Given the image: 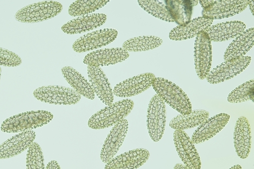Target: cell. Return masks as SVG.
Wrapping results in <instances>:
<instances>
[{"label": "cell", "instance_id": "obj_1", "mask_svg": "<svg viewBox=\"0 0 254 169\" xmlns=\"http://www.w3.org/2000/svg\"><path fill=\"white\" fill-rule=\"evenodd\" d=\"M152 86L164 102L182 115H188L192 111L191 102L176 84L164 78H155Z\"/></svg>", "mask_w": 254, "mask_h": 169}, {"label": "cell", "instance_id": "obj_2", "mask_svg": "<svg viewBox=\"0 0 254 169\" xmlns=\"http://www.w3.org/2000/svg\"><path fill=\"white\" fill-rule=\"evenodd\" d=\"M53 117L51 113L45 111L23 113L4 121L1 129L8 133L31 131L48 124Z\"/></svg>", "mask_w": 254, "mask_h": 169}, {"label": "cell", "instance_id": "obj_3", "mask_svg": "<svg viewBox=\"0 0 254 169\" xmlns=\"http://www.w3.org/2000/svg\"><path fill=\"white\" fill-rule=\"evenodd\" d=\"M134 107V102L127 99L119 101L100 110L89 120L88 125L94 129L110 127L124 120Z\"/></svg>", "mask_w": 254, "mask_h": 169}, {"label": "cell", "instance_id": "obj_4", "mask_svg": "<svg viewBox=\"0 0 254 169\" xmlns=\"http://www.w3.org/2000/svg\"><path fill=\"white\" fill-rule=\"evenodd\" d=\"M62 5L54 1H46L29 5L19 10L15 18L18 22L31 24L43 22L61 13Z\"/></svg>", "mask_w": 254, "mask_h": 169}, {"label": "cell", "instance_id": "obj_5", "mask_svg": "<svg viewBox=\"0 0 254 169\" xmlns=\"http://www.w3.org/2000/svg\"><path fill=\"white\" fill-rule=\"evenodd\" d=\"M203 8V17L211 19H221L236 15L244 11L248 5L247 0L199 1Z\"/></svg>", "mask_w": 254, "mask_h": 169}, {"label": "cell", "instance_id": "obj_6", "mask_svg": "<svg viewBox=\"0 0 254 169\" xmlns=\"http://www.w3.org/2000/svg\"><path fill=\"white\" fill-rule=\"evenodd\" d=\"M165 102L158 94L151 99L147 114V126L151 139L158 142L163 137L166 125Z\"/></svg>", "mask_w": 254, "mask_h": 169}, {"label": "cell", "instance_id": "obj_7", "mask_svg": "<svg viewBox=\"0 0 254 169\" xmlns=\"http://www.w3.org/2000/svg\"><path fill=\"white\" fill-rule=\"evenodd\" d=\"M194 60L196 73L201 80L206 79L212 62V46L210 39L205 31L196 36L194 45Z\"/></svg>", "mask_w": 254, "mask_h": 169}, {"label": "cell", "instance_id": "obj_8", "mask_svg": "<svg viewBox=\"0 0 254 169\" xmlns=\"http://www.w3.org/2000/svg\"><path fill=\"white\" fill-rule=\"evenodd\" d=\"M33 94L39 100L54 104H74L81 99V95L74 89L59 86L42 87Z\"/></svg>", "mask_w": 254, "mask_h": 169}, {"label": "cell", "instance_id": "obj_9", "mask_svg": "<svg viewBox=\"0 0 254 169\" xmlns=\"http://www.w3.org/2000/svg\"><path fill=\"white\" fill-rule=\"evenodd\" d=\"M251 61L250 56H243L225 61L210 71L206 79L211 84H216L229 80L243 72L249 66Z\"/></svg>", "mask_w": 254, "mask_h": 169}, {"label": "cell", "instance_id": "obj_10", "mask_svg": "<svg viewBox=\"0 0 254 169\" xmlns=\"http://www.w3.org/2000/svg\"><path fill=\"white\" fill-rule=\"evenodd\" d=\"M118 35V32L114 29L96 31L80 37L76 41L72 47L78 53L93 50L110 44Z\"/></svg>", "mask_w": 254, "mask_h": 169}, {"label": "cell", "instance_id": "obj_11", "mask_svg": "<svg viewBox=\"0 0 254 169\" xmlns=\"http://www.w3.org/2000/svg\"><path fill=\"white\" fill-rule=\"evenodd\" d=\"M174 140L179 157L189 169H200L201 163L194 144L184 130H176Z\"/></svg>", "mask_w": 254, "mask_h": 169}, {"label": "cell", "instance_id": "obj_12", "mask_svg": "<svg viewBox=\"0 0 254 169\" xmlns=\"http://www.w3.org/2000/svg\"><path fill=\"white\" fill-rule=\"evenodd\" d=\"M128 123L124 119L116 124L106 139L101 153V159L104 163L112 160L118 152L126 136Z\"/></svg>", "mask_w": 254, "mask_h": 169}, {"label": "cell", "instance_id": "obj_13", "mask_svg": "<svg viewBox=\"0 0 254 169\" xmlns=\"http://www.w3.org/2000/svg\"><path fill=\"white\" fill-rule=\"evenodd\" d=\"M152 73H145L125 80L118 84L114 93L120 97H128L139 94L152 85L155 78Z\"/></svg>", "mask_w": 254, "mask_h": 169}, {"label": "cell", "instance_id": "obj_14", "mask_svg": "<svg viewBox=\"0 0 254 169\" xmlns=\"http://www.w3.org/2000/svg\"><path fill=\"white\" fill-rule=\"evenodd\" d=\"M129 56L128 52L123 48L103 49L88 54L84 58L83 63L88 66H108L122 62Z\"/></svg>", "mask_w": 254, "mask_h": 169}, {"label": "cell", "instance_id": "obj_15", "mask_svg": "<svg viewBox=\"0 0 254 169\" xmlns=\"http://www.w3.org/2000/svg\"><path fill=\"white\" fill-rule=\"evenodd\" d=\"M230 116L221 113L206 120L194 132L192 141L194 144L201 143L214 137L227 125Z\"/></svg>", "mask_w": 254, "mask_h": 169}, {"label": "cell", "instance_id": "obj_16", "mask_svg": "<svg viewBox=\"0 0 254 169\" xmlns=\"http://www.w3.org/2000/svg\"><path fill=\"white\" fill-rule=\"evenodd\" d=\"M33 131L19 133L0 145V159H6L22 153L29 148L35 139Z\"/></svg>", "mask_w": 254, "mask_h": 169}, {"label": "cell", "instance_id": "obj_17", "mask_svg": "<svg viewBox=\"0 0 254 169\" xmlns=\"http://www.w3.org/2000/svg\"><path fill=\"white\" fill-rule=\"evenodd\" d=\"M88 73L93 91L104 104L110 106L114 101V93L104 73L100 67L88 66Z\"/></svg>", "mask_w": 254, "mask_h": 169}, {"label": "cell", "instance_id": "obj_18", "mask_svg": "<svg viewBox=\"0 0 254 169\" xmlns=\"http://www.w3.org/2000/svg\"><path fill=\"white\" fill-rule=\"evenodd\" d=\"M148 151L139 149L125 153L113 158L107 165L105 169H136L149 159Z\"/></svg>", "mask_w": 254, "mask_h": 169}, {"label": "cell", "instance_id": "obj_19", "mask_svg": "<svg viewBox=\"0 0 254 169\" xmlns=\"http://www.w3.org/2000/svg\"><path fill=\"white\" fill-rule=\"evenodd\" d=\"M104 14L95 13L84 15L64 25L62 30L67 34H77L90 31L102 26L107 21Z\"/></svg>", "mask_w": 254, "mask_h": 169}, {"label": "cell", "instance_id": "obj_20", "mask_svg": "<svg viewBox=\"0 0 254 169\" xmlns=\"http://www.w3.org/2000/svg\"><path fill=\"white\" fill-rule=\"evenodd\" d=\"M213 23V20L203 16L195 18L185 25L173 29L169 33V38L176 41L193 38L200 32L205 31Z\"/></svg>", "mask_w": 254, "mask_h": 169}, {"label": "cell", "instance_id": "obj_21", "mask_svg": "<svg viewBox=\"0 0 254 169\" xmlns=\"http://www.w3.org/2000/svg\"><path fill=\"white\" fill-rule=\"evenodd\" d=\"M251 131L248 120L245 117L237 121L234 133L236 153L242 159L248 157L251 149Z\"/></svg>", "mask_w": 254, "mask_h": 169}, {"label": "cell", "instance_id": "obj_22", "mask_svg": "<svg viewBox=\"0 0 254 169\" xmlns=\"http://www.w3.org/2000/svg\"><path fill=\"white\" fill-rule=\"evenodd\" d=\"M246 27L240 21H231L210 26L204 31L211 41L219 42L236 38L245 31Z\"/></svg>", "mask_w": 254, "mask_h": 169}, {"label": "cell", "instance_id": "obj_23", "mask_svg": "<svg viewBox=\"0 0 254 169\" xmlns=\"http://www.w3.org/2000/svg\"><path fill=\"white\" fill-rule=\"evenodd\" d=\"M254 28L249 29L239 35L227 48L224 56L225 61L243 56L254 46Z\"/></svg>", "mask_w": 254, "mask_h": 169}, {"label": "cell", "instance_id": "obj_24", "mask_svg": "<svg viewBox=\"0 0 254 169\" xmlns=\"http://www.w3.org/2000/svg\"><path fill=\"white\" fill-rule=\"evenodd\" d=\"M167 8L174 22L182 26L190 21L193 7L197 5L198 1H165Z\"/></svg>", "mask_w": 254, "mask_h": 169}, {"label": "cell", "instance_id": "obj_25", "mask_svg": "<svg viewBox=\"0 0 254 169\" xmlns=\"http://www.w3.org/2000/svg\"><path fill=\"white\" fill-rule=\"evenodd\" d=\"M66 80L79 94L88 99H94L95 94L89 82L80 74L70 67L62 69Z\"/></svg>", "mask_w": 254, "mask_h": 169}, {"label": "cell", "instance_id": "obj_26", "mask_svg": "<svg viewBox=\"0 0 254 169\" xmlns=\"http://www.w3.org/2000/svg\"><path fill=\"white\" fill-rule=\"evenodd\" d=\"M209 113L204 110H195L188 115H180L174 118L169 126L176 130H184L200 126L208 118Z\"/></svg>", "mask_w": 254, "mask_h": 169}, {"label": "cell", "instance_id": "obj_27", "mask_svg": "<svg viewBox=\"0 0 254 169\" xmlns=\"http://www.w3.org/2000/svg\"><path fill=\"white\" fill-rule=\"evenodd\" d=\"M163 40L156 36H141L125 42L123 48L127 52H141L152 50L159 47Z\"/></svg>", "mask_w": 254, "mask_h": 169}, {"label": "cell", "instance_id": "obj_28", "mask_svg": "<svg viewBox=\"0 0 254 169\" xmlns=\"http://www.w3.org/2000/svg\"><path fill=\"white\" fill-rule=\"evenodd\" d=\"M109 2L110 1H105V0L77 1L70 6L69 13L72 16H84L99 9Z\"/></svg>", "mask_w": 254, "mask_h": 169}, {"label": "cell", "instance_id": "obj_29", "mask_svg": "<svg viewBox=\"0 0 254 169\" xmlns=\"http://www.w3.org/2000/svg\"><path fill=\"white\" fill-rule=\"evenodd\" d=\"M139 5L148 13L153 16L166 21L175 22L170 13L169 12L165 1H138Z\"/></svg>", "mask_w": 254, "mask_h": 169}, {"label": "cell", "instance_id": "obj_30", "mask_svg": "<svg viewBox=\"0 0 254 169\" xmlns=\"http://www.w3.org/2000/svg\"><path fill=\"white\" fill-rule=\"evenodd\" d=\"M254 79L247 82L233 90L229 95L227 100L232 103H238L249 100H254Z\"/></svg>", "mask_w": 254, "mask_h": 169}, {"label": "cell", "instance_id": "obj_31", "mask_svg": "<svg viewBox=\"0 0 254 169\" xmlns=\"http://www.w3.org/2000/svg\"><path fill=\"white\" fill-rule=\"evenodd\" d=\"M26 164L27 169H46L43 153L36 142H33L29 148Z\"/></svg>", "mask_w": 254, "mask_h": 169}, {"label": "cell", "instance_id": "obj_32", "mask_svg": "<svg viewBox=\"0 0 254 169\" xmlns=\"http://www.w3.org/2000/svg\"><path fill=\"white\" fill-rule=\"evenodd\" d=\"M22 59L15 53L0 48V66L14 67L22 63Z\"/></svg>", "mask_w": 254, "mask_h": 169}, {"label": "cell", "instance_id": "obj_33", "mask_svg": "<svg viewBox=\"0 0 254 169\" xmlns=\"http://www.w3.org/2000/svg\"><path fill=\"white\" fill-rule=\"evenodd\" d=\"M46 169H61V168L56 161H52L48 164Z\"/></svg>", "mask_w": 254, "mask_h": 169}, {"label": "cell", "instance_id": "obj_34", "mask_svg": "<svg viewBox=\"0 0 254 169\" xmlns=\"http://www.w3.org/2000/svg\"><path fill=\"white\" fill-rule=\"evenodd\" d=\"M174 169H189L188 168H187L185 165H183L181 164H177Z\"/></svg>", "mask_w": 254, "mask_h": 169}, {"label": "cell", "instance_id": "obj_35", "mask_svg": "<svg viewBox=\"0 0 254 169\" xmlns=\"http://www.w3.org/2000/svg\"><path fill=\"white\" fill-rule=\"evenodd\" d=\"M248 5L250 6V9L254 15V1H248Z\"/></svg>", "mask_w": 254, "mask_h": 169}, {"label": "cell", "instance_id": "obj_36", "mask_svg": "<svg viewBox=\"0 0 254 169\" xmlns=\"http://www.w3.org/2000/svg\"><path fill=\"white\" fill-rule=\"evenodd\" d=\"M229 169H242V168L240 165H235L234 166L232 167Z\"/></svg>", "mask_w": 254, "mask_h": 169}, {"label": "cell", "instance_id": "obj_37", "mask_svg": "<svg viewBox=\"0 0 254 169\" xmlns=\"http://www.w3.org/2000/svg\"><path fill=\"white\" fill-rule=\"evenodd\" d=\"M1 68L0 67V79H1Z\"/></svg>", "mask_w": 254, "mask_h": 169}]
</instances>
